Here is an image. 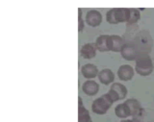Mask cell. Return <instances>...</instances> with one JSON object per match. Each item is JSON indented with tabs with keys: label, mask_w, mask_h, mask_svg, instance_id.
Instances as JSON below:
<instances>
[{
	"label": "cell",
	"mask_w": 154,
	"mask_h": 122,
	"mask_svg": "<svg viewBox=\"0 0 154 122\" xmlns=\"http://www.w3.org/2000/svg\"><path fill=\"white\" fill-rule=\"evenodd\" d=\"M135 70L141 76H148L153 71V63L148 54H140L136 60Z\"/></svg>",
	"instance_id": "cell-1"
},
{
	"label": "cell",
	"mask_w": 154,
	"mask_h": 122,
	"mask_svg": "<svg viewBox=\"0 0 154 122\" xmlns=\"http://www.w3.org/2000/svg\"><path fill=\"white\" fill-rule=\"evenodd\" d=\"M113 103L114 100L107 92V93L98 97L97 99H95L93 102V104H91V111L96 114H105L110 109V107L113 105Z\"/></svg>",
	"instance_id": "cell-2"
},
{
	"label": "cell",
	"mask_w": 154,
	"mask_h": 122,
	"mask_svg": "<svg viewBox=\"0 0 154 122\" xmlns=\"http://www.w3.org/2000/svg\"><path fill=\"white\" fill-rule=\"evenodd\" d=\"M120 54H122V57L123 59H125L126 61H136L140 56L137 48L133 42L125 43Z\"/></svg>",
	"instance_id": "cell-3"
},
{
	"label": "cell",
	"mask_w": 154,
	"mask_h": 122,
	"mask_svg": "<svg viewBox=\"0 0 154 122\" xmlns=\"http://www.w3.org/2000/svg\"><path fill=\"white\" fill-rule=\"evenodd\" d=\"M124 44H125V43H124L123 38L120 36L112 35V36H109V38H108L107 46H108V50L109 51L122 52Z\"/></svg>",
	"instance_id": "cell-4"
},
{
	"label": "cell",
	"mask_w": 154,
	"mask_h": 122,
	"mask_svg": "<svg viewBox=\"0 0 154 122\" xmlns=\"http://www.w3.org/2000/svg\"><path fill=\"white\" fill-rule=\"evenodd\" d=\"M85 22L91 27H97L102 22V14L96 10H91L86 14Z\"/></svg>",
	"instance_id": "cell-5"
},
{
	"label": "cell",
	"mask_w": 154,
	"mask_h": 122,
	"mask_svg": "<svg viewBox=\"0 0 154 122\" xmlns=\"http://www.w3.org/2000/svg\"><path fill=\"white\" fill-rule=\"evenodd\" d=\"M134 68L129 65H122L118 69V76L122 81H130L134 77Z\"/></svg>",
	"instance_id": "cell-6"
},
{
	"label": "cell",
	"mask_w": 154,
	"mask_h": 122,
	"mask_svg": "<svg viewBox=\"0 0 154 122\" xmlns=\"http://www.w3.org/2000/svg\"><path fill=\"white\" fill-rule=\"evenodd\" d=\"M81 73L86 79H94L96 76H98V68L93 63H87L81 68Z\"/></svg>",
	"instance_id": "cell-7"
},
{
	"label": "cell",
	"mask_w": 154,
	"mask_h": 122,
	"mask_svg": "<svg viewBox=\"0 0 154 122\" xmlns=\"http://www.w3.org/2000/svg\"><path fill=\"white\" fill-rule=\"evenodd\" d=\"M96 50L97 48L95 46V43H86L82 46L80 54L84 59H93L96 56Z\"/></svg>",
	"instance_id": "cell-8"
},
{
	"label": "cell",
	"mask_w": 154,
	"mask_h": 122,
	"mask_svg": "<svg viewBox=\"0 0 154 122\" xmlns=\"http://www.w3.org/2000/svg\"><path fill=\"white\" fill-rule=\"evenodd\" d=\"M99 86L96 82L93 80L86 81L83 86H82V90L84 91V93L88 96H94L98 92Z\"/></svg>",
	"instance_id": "cell-9"
},
{
	"label": "cell",
	"mask_w": 154,
	"mask_h": 122,
	"mask_svg": "<svg viewBox=\"0 0 154 122\" xmlns=\"http://www.w3.org/2000/svg\"><path fill=\"white\" fill-rule=\"evenodd\" d=\"M124 104H126L128 106L130 111H131V115L134 116V118H137L138 115L141 114V111H142L141 103H140L137 99L131 98V99H127L124 102Z\"/></svg>",
	"instance_id": "cell-10"
},
{
	"label": "cell",
	"mask_w": 154,
	"mask_h": 122,
	"mask_svg": "<svg viewBox=\"0 0 154 122\" xmlns=\"http://www.w3.org/2000/svg\"><path fill=\"white\" fill-rule=\"evenodd\" d=\"M98 79L99 82L103 85H110L112 84L115 80V75L112 70L108 69V68H105L102 69L98 73Z\"/></svg>",
	"instance_id": "cell-11"
},
{
	"label": "cell",
	"mask_w": 154,
	"mask_h": 122,
	"mask_svg": "<svg viewBox=\"0 0 154 122\" xmlns=\"http://www.w3.org/2000/svg\"><path fill=\"white\" fill-rule=\"evenodd\" d=\"M116 17L118 23L127 22L130 17V9L128 8H116Z\"/></svg>",
	"instance_id": "cell-12"
},
{
	"label": "cell",
	"mask_w": 154,
	"mask_h": 122,
	"mask_svg": "<svg viewBox=\"0 0 154 122\" xmlns=\"http://www.w3.org/2000/svg\"><path fill=\"white\" fill-rule=\"evenodd\" d=\"M78 102H79L78 122H93V121H91V116H90V114H89L88 110H87L85 107L83 106L81 97H79V98H78Z\"/></svg>",
	"instance_id": "cell-13"
},
{
	"label": "cell",
	"mask_w": 154,
	"mask_h": 122,
	"mask_svg": "<svg viewBox=\"0 0 154 122\" xmlns=\"http://www.w3.org/2000/svg\"><path fill=\"white\" fill-rule=\"evenodd\" d=\"M115 114L118 117L124 119L131 115V111H130V109L128 108V106L126 104L122 103V104H119L115 108Z\"/></svg>",
	"instance_id": "cell-14"
},
{
	"label": "cell",
	"mask_w": 154,
	"mask_h": 122,
	"mask_svg": "<svg viewBox=\"0 0 154 122\" xmlns=\"http://www.w3.org/2000/svg\"><path fill=\"white\" fill-rule=\"evenodd\" d=\"M111 90H114L118 94L119 100L124 99L127 95V89L125 87V86H123L122 84H119V83H114V84H112Z\"/></svg>",
	"instance_id": "cell-15"
},
{
	"label": "cell",
	"mask_w": 154,
	"mask_h": 122,
	"mask_svg": "<svg viewBox=\"0 0 154 122\" xmlns=\"http://www.w3.org/2000/svg\"><path fill=\"white\" fill-rule=\"evenodd\" d=\"M108 35H101L99 36L95 41V46L97 48V50L100 52H105L109 51L108 46H107V41H108Z\"/></svg>",
	"instance_id": "cell-16"
},
{
	"label": "cell",
	"mask_w": 154,
	"mask_h": 122,
	"mask_svg": "<svg viewBox=\"0 0 154 122\" xmlns=\"http://www.w3.org/2000/svg\"><path fill=\"white\" fill-rule=\"evenodd\" d=\"M140 19V12L138 9L131 8L130 9V17L128 20V24H135Z\"/></svg>",
	"instance_id": "cell-17"
},
{
	"label": "cell",
	"mask_w": 154,
	"mask_h": 122,
	"mask_svg": "<svg viewBox=\"0 0 154 122\" xmlns=\"http://www.w3.org/2000/svg\"><path fill=\"white\" fill-rule=\"evenodd\" d=\"M106 19L107 22L110 24H119L117 21V17H116V8H113L109 10L106 14Z\"/></svg>",
	"instance_id": "cell-18"
},
{
	"label": "cell",
	"mask_w": 154,
	"mask_h": 122,
	"mask_svg": "<svg viewBox=\"0 0 154 122\" xmlns=\"http://www.w3.org/2000/svg\"><path fill=\"white\" fill-rule=\"evenodd\" d=\"M78 19H79V32H81L82 30H83L84 28V21L83 19H82V10L81 9H78Z\"/></svg>",
	"instance_id": "cell-19"
},
{
	"label": "cell",
	"mask_w": 154,
	"mask_h": 122,
	"mask_svg": "<svg viewBox=\"0 0 154 122\" xmlns=\"http://www.w3.org/2000/svg\"><path fill=\"white\" fill-rule=\"evenodd\" d=\"M119 122H140L138 119H133V120H130V119H124V120H122V121H119Z\"/></svg>",
	"instance_id": "cell-20"
}]
</instances>
